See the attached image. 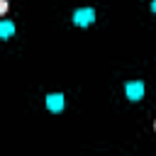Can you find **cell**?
Here are the masks:
<instances>
[{
  "label": "cell",
  "mask_w": 156,
  "mask_h": 156,
  "mask_svg": "<svg viewBox=\"0 0 156 156\" xmlns=\"http://www.w3.org/2000/svg\"><path fill=\"white\" fill-rule=\"evenodd\" d=\"M154 127H156V124H154Z\"/></svg>",
  "instance_id": "7"
},
{
  "label": "cell",
  "mask_w": 156,
  "mask_h": 156,
  "mask_svg": "<svg viewBox=\"0 0 156 156\" xmlns=\"http://www.w3.org/2000/svg\"><path fill=\"white\" fill-rule=\"evenodd\" d=\"M141 95H144V83H139V80L127 83V98L129 100H139Z\"/></svg>",
  "instance_id": "2"
},
{
  "label": "cell",
  "mask_w": 156,
  "mask_h": 156,
  "mask_svg": "<svg viewBox=\"0 0 156 156\" xmlns=\"http://www.w3.org/2000/svg\"><path fill=\"white\" fill-rule=\"evenodd\" d=\"M12 32H15V24H12V22H0V39L10 37Z\"/></svg>",
  "instance_id": "4"
},
{
  "label": "cell",
  "mask_w": 156,
  "mask_h": 156,
  "mask_svg": "<svg viewBox=\"0 0 156 156\" xmlns=\"http://www.w3.org/2000/svg\"><path fill=\"white\" fill-rule=\"evenodd\" d=\"M151 10H154V12H156V0H154V2H151Z\"/></svg>",
  "instance_id": "6"
},
{
  "label": "cell",
  "mask_w": 156,
  "mask_h": 156,
  "mask_svg": "<svg viewBox=\"0 0 156 156\" xmlns=\"http://www.w3.org/2000/svg\"><path fill=\"white\" fill-rule=\"evenodd\" d=\"M7 7H10V2H7V0H0V17L7 12Z\"/></svg>",
  "instance_id": "5"
},
{
  "label": "cell",
  "mask_w": 156,
  "mask_h": 156,
  "mask_svg": "<svg viewBox=\"0 0 156 156\" xmlns=\"http://www.w3.org/2000/svg\"><path fill=\"white\" fill-rule=\"evenodd\" d=\"M46 105H49L51 112H61V107H63V95H61V93L49 95V98H46Z\"/></svg>",
  "instance_id": "3"
},
{
  "label": "cell",
  "mask_w": 156,
  "mask_h": 156,
  "mask_svg": "<svg viewBox=\"0 0 156 156\" xmlns=\"http://www.w3.org/2000/svg\"><path fill=\"white\" fill-rule=\"evenodd\" d=\"M93 17H95V12H93L90 7H83V10H76V12H73V22H76V24H80V27L90 24V22H93Z\"/></svg>",
  "instance_id": "1"
}]
</instances>
